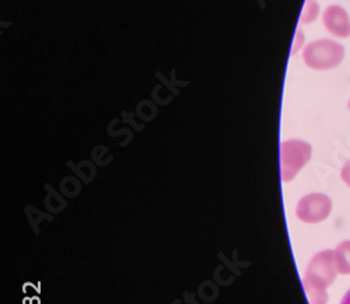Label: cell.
<instances>
[{
    "mask_svg": "<svg viewBox=\"0 0 350 304\" xmlns=\"http://www.w3.org/2000/svg\"><path fill=\"white\" fill-rule=\"evenodd\" d=\"M304 40V36L301 33V29H297V34H296V41H295V47H293V51H291V55H296V52L301 48V42Z\"/></svg>",
    "mask_w": 350,
    "mask_h": 304,
    "instance_id": "obj_9",
    "label": "cell"
},
{
    "mask_svg": "<svg viewBox=\"0 0 350 304\" xmlns=\"http://www.w3.org/2000/svg\"><path fill=\"white\" fill-rule=\"evenodd\" d=\"M340 304H350V290L343 296V299H342Z\"/></svg>",
    "mask_w": 350,
    "mask_h": 304,
    "instance_id": "obj_10",
    "label": "cell"
},
{
    "mask_svg": "<svg viewBox=\"0 0 350 304\" xmlns=\"http://www.w3.org/2000/svg\"><path fill=\"white\" fill-rule=\"evenodd\" d=\"M311 144L303 140H286L280 144V167L282 179L288 182L311 159Z\"/></svg>",
    "mask_w": 350,
    "mask_h": 304,
    "instance_id": "obj_3",
    "label": "cell"
},
{
    "mask_svg": "<svg viewBox=\"0 0 350 304\" xmlns=\"http://www.w3.org/2000/svg\"><path fill=\"white\" fill-rule=\"evenodd\" d=\"M323 21L328 31L339 38L350 37V18L347 12L340 6H329L324 10Z\"/></svg>",
    "mask_w": 350,
    "mask_h": 304,
    "instance_id": "obj_5",
    "label": "cell"
},
{
    "mask_svg": "<svg viewBox=\"0 0 350 304\" xmlns=\"http://www.w3.org/2000/svg\"><path fill=\"white\" fill-rule=\"evenodd\" d=\"M319 14V6L315 2V0H307L303 13H301V23L303 24H310L312 23Z\"/></svg>",
    "mask_w": 350,
    "mask_h": 304,
    "instance_id": "obj_7",
    "label": "cell"
},
{
    "mask_svg": "<svg viewBox=\"0 0 350 304\" xmlns=\"http://www.w3.org/2000/svg\"><path fill=\"white\" fill-rule=\"evenodd\" d=\"M335 251L325 250L315 254L306 270L303 285L311 304H327V289L338 277Z\"/></svg>",
    "mask_w": 350,
    "mask_h": 304,
    "instance_id": "obj_1",
    "label": "cell"
},
{
    "mask_svg": "<svg viewBox=\"0 0 350 304\" xmlns=\"http://www.w3.org/2000/svg\"><path fill=\"white\" fill-rule=\"evenodd\" d=\"M335 261L339 273H342V275H350V240L340 242L336 247Z\"/></svg>",
    "mask_w": 350,
    "mask_h": 304,
    "instance_id": "obj_6",
    "label": "cell"
},
{
    "mask_svg": "<svg viewBox=\"0 0 350 304\" xmlns=\"http://www.w3.org/2000/svg\"><path fill=\"white\" fill-rule=\"evenodd\" d=\"M332 210V201L324 194H310L297 203L296 215L304 223H319L325 220Z\"/></svg>",
    "mask_w": 350,
    "mask_h": 304,
    "instance_id": "obj_4",
    "label": "cell"
},
{
    "mask_svg": "<svg viewBox=\"0 0 350 304\" xmlns=\"http://www.w3.org/2000/svg\"><path fill=\"white\" fill-rule=\"evenodd\" d=\"M345 58L343 45L332 40H317L310 44L303 51L304 64L310 69L315 71H329L338 68Z\"/></svg>",
    "mask_w": 350,
    "mask_h": 304,
    "instance_id": "obj_2",
    "label": "cell"
},
{
    "mask_svg": "<svg viewBox=\"0 0 350 304\" xmlns=\"http://www.w3.org/2000/svg\"><path fill=\"white\" fill-rule=\"evenodd\" d=\"M340 177H342V179H343L345 184L350 187V160H349V162L342 167Z\"/></svg>",
    "mask_w": 350,
    "mask_h": 304,
    "instance_id": "obj_8",
    "label": "cell"
}]
</instances>
